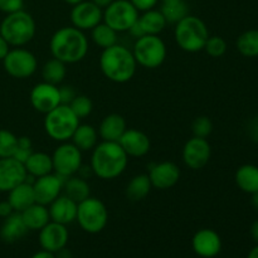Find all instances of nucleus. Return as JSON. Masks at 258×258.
<instances>
[{
    "mask_svg": "<svg viewBox=\"0 0 258 258\" xmlns=\"http://www.w3.org/2000/svg\"><path fill=\"white\" fill-rule=\"evenodd\" d=\"M127 164L128 156L118 143L101 141L91 154V170L93 175L103 180H112L122 175Z\"/></svg>",
    "mask_w": 258,
    "mask_h": 258,
    "instance_id": "obj_1",
    "label": "nucleus"
},
{
    "mask_svg": "<svg viewBox=\"0 0 258 258\" xmlns=\"http://www.w3.org/2000/svg\"><path fill=\"white\" fill-rule=\"evenodd\" d=\"M88 38L85 32L72 27L59 28L49 40L50 54L66 64H75L85 59L88 53Z\"/></svg>",
    "mask_w": 258,
    "mask_h": 258,
    "instance_id": "obj_2",
    "label": "nucleus"
},
{
    "mask_svg": "<svg viewBox=\"0 0 258 258\" xmlns=\"http://www.w3.org/2000/svg\"><path fill=\"white\" fill-rule=\"evenodd\" d=\"M98 63L103 76L115 83L128 82L135 76L138 68L133 50L118 43L102 49Z\"/></svg>",
    "mask_w": 258,
    "mask_h": 258,
    "instance_id": "obj_3",
    "label": "nucleus"
},
{
    "mask_svg": "<svg viewBox=\"0 0 258 258\" xmlns=\"http://www.w3.org/2000/svg\"><path fill=\"white\" fill-rule=\"evenodd\" d=\"M37 33L35 20L24 9L7 14L0 23V34L10 44V47H24Z\"/></svg>",
    "mask_w": 258,
    "mask_h": 258,
    "instance_id": "obj_4",
    "label": "nucleus"
},
{
    "mask_svg": "<svg viewBox=\"0 0 258 258\" xmlns=\"http://www.w3.org/2000/svg\"><path fill=\"white\" fill-rule=\"evenodd\" d=\"M174 38L180 49L188 53H198L204 49L209 30L206 23L196 15H186L174 28Z\"/></svg>",
    "mask_w": 258,
    "mask_h": 258,
    "instance_id": "obj_5",
    "label": "nucleus"
},
{
    "mask_svg": "<svg viewBox=\"0 0 258 258\" xmlns=\"http://www.w3.org/2000/svg\"><path fill=\"white\" fill-rule=\"evenodd\" d=\"M80 123V118L75 115L70 106L59 105L45 113L44 130L52 140L66 143L71 140Z\"/></svg>",
    "mask_w": 258,
    "mask_h": 258,
    "instance_id": "obj_6",
    "label": "nucleus"
},
{
    "mask_svg": "<svg viewBox=\"0 0 258 258\" xmlns=\"http://www.w3.org/2000/svg\"><path fill=\"white\" fill-rule=\"evenodd\" d=\"M133 54L138 66L154 70L165 62L168 49L165 42L159 35L146 34L135 40Z\"/></svg>",
    "mask_w": 258,
    "mask_h": 258,
    "instance_id": "obj_7",
    "label": "nucleus"
},
{
    "mask_svg": "<svg viewBox=\"0 0 258 258\" xmlns=\"http://www.w3.org/2000/svg\"><path fill=\"white\" fill-rule=\"evenodd\" d=\"M76 221L87 233H100L107 226L108 211L101 199L88 197L87 199L78 203Z\"/></svg>",
    "mask_w": 258,
    "mask_h": 258,
    "instance_id": "obj_8",
    "label": "nucleus"
},
{
    "mask_svg": "<svg viewBox=\"0 0 258 258\" xmlns=\"http://www.w3.org/2000/svg\"><path fill=\"white\" fill-rule=\"evenodd\" d=\"M139 10L130 0H113L107 8L103 9V23L116 30L117 33L128 32L131 27L138 22Z\"/></svg>",
    "mask_w": 258,
    "mask_h": 258,
    "instance_id": "obj_9",
    "label": "nucleus"
},
{
    "mask_svg": "<svg viewBox=\"0 0 258 258\" xmlns=\"http://www.w3.org/2000/svg\"><path fill=\"white\" fill-rule=\"evenodd\" d=\"M53 173L67 179L76 175L83 165L82 151L70 141L59 143L52 154Z\"/></svg>",
    "mask_w": 258,
    "mask_h": 258,
    "instance_id": "obj_10",
    "label": "nucleus"
},
{
    "mask_svg": "<svg viewBox=\"0 0 258 258\" xmlns=\"http://www.w3.org/2000/svg\"><path fill=\"white\" fill-rule=\"evenodd\" d=\"M5 72L18 80L29 78L37 72L38 59L30 50L23 47H15L9 50L3 59Z\"/></svg>",
    "mask_w": 258,
    "mask_h": 258,
    "instance_id": "obj_11",
    "label": "nucleus"
},
{
    "mask_svg": "<svg viewBox=\"0 0 258 258\" xmlns=\"http://www.w3.org/2000/svg\"><path fill=\"white\" fill-rule=\"evenodd\" d=\"M103 9L91 0H83L73 5L71 10V22L72 25L82 32L93 29L96 25L102 23Z\"/></svg>",
    "mask_w": 258,
    "mask_h": 258,
    "instance_id": "obj_12",
    "label": "nucleus"
},
{
    "mask_svg": "<svg viewBox=\"0 0 258 258\" xmlns=\"http://www.w3.org/2000/svg\"><path fill=\"white\" fill-rule=\"evenodd\" d=\"M183 161L191 170H201L209 163L212 156V146L207 139L193 136L183 148Z\"/></svg>",
    "mask_w": 258,
    "mask_h": 258,
    "instance_id": "obj_13",
    "label": "nucleus"
},
{
    "mask_svg": "<svg viewBox=\"0 0 258 258\" xmlns=\"http://www.w3.org/2000/svg\"><path fill=\"white\" fill-rule=\"evenodd\" d=\"M29 100L30 105L37 112L45 115L57 106L62 105L59 96V86L52 85V83L44 82V81L37 83L30 91Z\"/></svg>",
    "mask_w": 258,
    "mask_h": 258,
    "instance_id": "obj_14",
    "label": "nucleus"
},
{
    "mask_svg": "<svg viewBox=\"0 0 258 258\" xmlns=\"http://www.w3.org/2000/svg\"><path fill=\"white\" fill-rule=\"evenodd\" d=\"M64 178L55 173L47 174L40 178H35L33 181L35 203L49 206L54 199H57L63 193Z\"/></svg>",
    "mask_w": 258,
    "mask_h": 258,
    "instance_id": "obj_15",
    "label": "nucleus"
},
{
    "mask_svg": "<svg viewBox=\"0 0 258 258\" xmlns=\"http://www.w3.org/2000/svg\"><path fill=\"white\" fill-rule=\"evenodd\" d=\"M38 239H39L42 249L57 253L60 249L66 248L70 239V233H68L67 226L50 221L40 229Z\"/></svg>",
    "mask_w": 258,
    "mask_h": 258,
    "instance_id": "obj_16",
    "label": "nucleus"
},
{
    "mask_svg": "<svg viewBox=\"0 0 258 258\" xmlns=\"http://www.w3.org/2000/svg\"><path fill=\"white\" fill-rule=\"evenodd\" d=\"M27 170L24 164L17 159L2 158L0 159V193H8L27 180Z\"/></svg>",
    "mask_w": 258,
    "mask_h": 258,
    "instance_id": "obj_17",
    "label": "nucleus"
},
{
    "mask_svg": "<svg viewBox=\"0 0 258 258\" xmlns=\"http://www.w3.org/2000/svg\"><path fill=\"white\" fill-rule=\"evenodd\" d=\"M180 169L173 161H161V163L154 164L149 170V178H150L153 188L159 190H166L176 185L180 179Z\"/></svg>",
    "mask_w": 258,
    "mask_h": 258,
    "instance_id": "obj_18",
    "label": "nucleus"
},
{
    "mask_svg": "<svg viewBox=\"0 0 258 258\" xmlns=\"http://www.w3.org/2000/svg\"><path fill=\"white\" fill-rule=\"evenodd\" d=\"M191 247L196 254L203 258L217 257L222 251V238L216 231L209 228L199 229L191 239Z\"/></svg>",
    "mask_w": 258,
    "mask_h": 258,
    "instance_id": "obj_19",
    "label": "nucleus"
},
{
    "mask_svg": "<svg viewBox=\"0 0 258 258\" xmlns=\"http://www.w3.org/2000/svg\"><path fill=\"white\" fill-rule=\"evenodd\" d=\"M118 144L128 158H143L149 154L151 148L149 136L138 128H127L118 140Z\"/></svg>",
    "mask_w": 258,
    "mask_h": 258,
    "instance_id": "obj_20",
    "label": "nucleus"
},
{
    "mask_svg": "<svg viewBox=\"0 0 258 258\" xmlns=\"http://www.w3.org/2000/svg\"><path fill=\"white\" fill-rule=\"evenodd\" d=\"M77 208L78 203H76L75 201L68 198L64 194H60L57 199H54L48 206L50 221L64 224V226L73 223L77 218Z\"/></svg>",
    "mask_w": 258,
    "mask_h": 258,
    "instance_id": "obj_21",
    "label": "nucleus"
},
{
    "mask_svg": "<svg viewBox=\"0 0 258 258\" xmlns=\"http://www.w3.org/2000/svg\"><path fill=\"white\" fill-rule=\"evenodd\" d=\"M126 130H127V126H126L125 118L118 113H110L103 117L97 131L102 141L118 143Z\"/></svg>",
    "mask_w": 258,
    "mask_h": 258,
    "instance_id": "obj_22",
    "label": "nucleus"
},
{
    "mask_svg": "<svg viewBox=\"0 0 258 258\" xmlns=\"http://www.w3.org/2000/svg\"><path fill=\"white\" fill-rule=\"evenodd\" d=\"M8 202L13 207L14 212L22 213L23 211L35 203L34 190H33V183L28 181V179L12 190L8 191Z\"/></svg>",
    "mask_w": 258,
    "mask_h": 258,
    "instance_id": "obj_23",
    "label": "nucleus"
},
{
    "mask_svg": "<svg viewBox=\"0 0 258 258\" xmlns=\"http://www.w3.org/2000/svg\"><path fill=\"white\" fill-rule=\"evenodd\" d=\"M28 228L24 224L22 214L14 212L9 217L4 218L3 226L0 228V238L7 243H14L27 234Z\"/></svg>",
    "mask_w": 258,
    "mask_h": 258,
    "instance_id": "obj_24",
    "label": "nucleus"
},
{
    "mask_svg": "<svg viewBox=\"0 0 258 258\" xmlns=\"http://www.w3.org/2000/svg\"><path fill=\"white\" fill-rule=\"evenodd\" d=\"M24 168L28 175L34 179L53 173L52 155L44 151H33L25 160Z\"/></svg>",
    "mask_w": 258,
    "mask_h": 258,
    "instance_id": "obj_25",
    "label": "nucleus"
},
{
    "mask_svg": "<svg viewBox=\"0 0 258 258\" xmlns=\"http://www.w3.org/2000/svg\"><path fill=\"white\" fill-rule=\"evenodd\" d=\"M234 181L239 190L246 194H253L258 191V166L253 164H243L234 174Z\"/></svg>",
    "mask_w": 258,
    "mask_h": 258,
    "instance_id": "obj_26",
    "label": "nucleus"
},
{
    "mask_svg": "<svg viewBox=\"0 0 258 258\" xmlns=\"http://www.w3.org/2000/svg\"><path fill=\"white\" fill-rule=\"evenodd\" d=\"M20 214L28 231H40L45 224L50 222L48 207L39 203L32 204Z\"/></svg>",
    "mask_w": 258,
    "mask_h": 258,
    "instance_id": "obj_27",
    "label": "nucleus"
},
{
    "mask_svg": "<svg viewBox=\"0 0 258 258\" xmlns=\"http://www.w3.org/2000/svg\"><path fill=\"white\" fill-rule=\"evenodd\" d=\"M98 131L90 123H80L71 138V143L77 146L82 153L92 151L98 144Z\"/></svg>",
    "mask_w": 258,
    "mask_h": 258,
    "instance_id": "obj_28",
    "label": "nucleus"
},
{
    "mask_svg": "<svg viewBox=\"0 0 258 258\" xmlns=\"http://www.w3.org/2000/svg\"><path fill=\"white\" fill-rule=\"evenodd\" d=\"M138 22L145 35H159L168 25L163 13L160 12V9H155V8L143 12V14L139 15Z\"/></svg>",
    "mask_w": 258,
    "mask_h": 258,
    "instance_id": "obj_29",
    "label": "nucleus"
},
{
    "mask_svg": "<svg viewBox=\"0 0 258 258\" xmlns=\"http://www.w3.org/2000/svg\"><path fill=\"white\" fill-rule=\"evenodd\" d=\"M63 194L75 201L76 203H81L82 201L91 197V188L88 181L80 175L70 176L64 180L63 185Z\"/></svg>",
    "mask_w": 258,
    "mask_h": 258,
    "instance_id": "obj_30",
    "label": "nucleus"
},
{
    "mask_svg": "<svg viewBox=\"0 0 258 258\" xmlns=\"http://www.w3.org/2000/svg\"><path fill=\"white\" fill-rule=\"evenodd\" d=\"M151 189L153 185L148 174H138L126 185V197L133 202H140L149 196Z\"/></svg>",
    "mask_w": 258,
    "mask_h": 258,
    "instance_id": "obj_31",
    "label": "nucleus"
},
{
    "mask_svg": "<svg viewBox=\"0 0 258 258\" xmlns=\"http://www.w3.org/2000/svg\"><path fill=\"white\" fill-rule=\"evenodd\" d=\"M67 76V64L57 58L47 60L42 67V78L44 82L52 85H60Z\"/></svg>",
    "mask_w": 258,
    "mask_h": 258,
    "instance_id": "obj_32",
    "label": "nucleus"
},
{
    "mask_svg": "<svg viewBox=\"0 0 258 258\" xmlns=\"http://www.w3.org/2000/svg\"><path fill=\"white\" fill-rule=\"evenodd\" d=\"M117 34L118 33L116 30H113L103 22L91 29V39L97 47L102 48V49L117 44Z\"/></svg>",
    "mask_w": 258,
    "mask_h": 258,
    "instance_id": "obj_33",
    "label": "nucleus"
},
{
    "mask_svg": "<svg viewBox=\"0 0 258 258\" xmlns=\"http://www.w3.org/2000/svg\"><path fill=\"white\" fill-rule=\"evenodd\" d=\"M237 50L246 58L258 57V29H249L242 33L236 42Z\"/></svg>",
    "mask_w": 258,
    "mask_h": 258,
    "instance_id": "obj_34",
    "label": "nucleus"
},
{
    "mask_svg": "<svg viewBox=\"0 0 258 258\" xmlns=\"http://www.w3.org/2000/svg\"><path fill=\"white\" fill-rule=\"evenodd\" d=\"M160 12L163 13L168 24L175 25L183 18L189 15V8L184 0H175V2L163 3L160 7Z\"/></svg>",
    "mask_w": 258,
    "mask_h": 258,
    "instance_id": "obj_35",
    "label": "nucleus"
},
{
    "mask_svg": "<svg viewBox=\"0 0 258 258\" xmlns=\"http://www.w3.org/2000/svg\"><path fill=\"white\" fill-rule=\"evenodd\" d=\"M68 106L80 120L88 117L93 111L92 100L85 95H77Z\"/></svg>",
    "mask_w": 258,
    "mask_h": 258,
    "instance_id": "obj_36",
    "label": "nucleus"
},
{
    "mask_svg": "<svg viewBox=\"0 0 258 258\" xmlns=\"http://www.w3.org/2000/svg\"><path fill=\"white\" fill-rule=\"evenodd\" d=\"M18 138L9 130L0 128V159L12 158L17 148Z\"/></svg>",
    "mask_w": 258,
    "mask_h": 258,
    "instance_id": "obj_37",
    "label": "nucleus"
},
{
    "mask_svg": "<svg viewBox=\"0 0 258 258\" xmlns=\"http://www.w3.org/2000/svg\"><path fill=\"white\" fill-rule=\"evenodd\" d=\"M203 50H206L207 54L211 57L219 58L227 52V42L219 35H209Z\"/></svg>",
    "mask_w": 258,
    "mask_h": 258,
    "instance_id": "obj_38",
    "label": "nucleus"
},
{
    "mask_svg": "<svg viewBox=\"0 0 258 258\" xmlns=\"http://www.w3.org/2000/svg\"><path fill=\"white\" fill-rule=\"evenodd\" d=\"M191 133L197 138L207 139L213 133V122L208 116H199L191 123Z\"/></svg>",
    "mask_w": 258,
    "mask_h": 258,
    "instance_id": "obj_39",
    "label": "nucleus"
},
{
    "mask_svg": "<svg viewBox=\"0 0 258 258\" xmlns=\"http://www.w3.org/2000/svg\"><path fill=\"white\" fill-rule=\"evenodd\" d=\"M33 153V143L28 136H20L18 138L17 148H15L14 155L13 158L17 159L18 161L24 164L25 160L30 156V154Z\"/></svg>",
    "mask_w": 258,
    "mask_h": 258,
    "instance_id": "obj_40",
    "label": "nucleus"
},
{
    "mask_svg": "<svg viewBox=\"0 0 258 258\" xmlns=\"http://www.w3.org/2000/svg\"><path fill=\"white\" fill-rule=\"evenodd\" d=\"M24 8V0H0V12L5 14L19 12Z\"/></svg>",
    "mask_w": 258,
    "mask_h": 258,
    "instance_id": "obj_41",
    "label": "nucleus"
},
{
    "mask_svg": "<svg viewBox=\"0 0 258 258\" xmlns=\"http://www.w3.org/2000/svg\"><path fill=\"white\" fill-rule=\"evenodd\" d=\"M59 96L62 105H70L73 98L77 96V93L72 86H62V87H59Z\"/></svg>",
    "mask_w": 258,
    "mask_h": 258,
    "instance_id": "obj_42",
    "label": "nucleus"
},
{
    "mask_svg": "<svg viewBox=\"0 0 258 258\" xmlns=\"http://www.w3.org/2000/svg\"><path fill=\"white\" fill-rule=\"evenodd\" d=\"M133 3L134 7L139 10V12H146V10L154 9L160 0H130Z\"/></svg>",
    "mask_w": 258,
    "mask_h": 258,
    "instance_id": "obj_43",
    "label": "nucleus"
},
{
    "mask_svg": "<svg viewBox=\"0 0 258 258\" xmlns=\"http://www.w3.org/2000/svg\"><path fill=\"white\" fill-rule=\"evenodd\" d=\"M13 213H14V209L10 206L8 199L4 202H0V218H7V217H9Z\"/></svg>",
    "mask_w": 258,
    "mask_h": 258,
    "instance_id": "obj_44",
    "label": "nucleus"
},
{
    "mask_svg": "<svg viewBox=\"0 0 258 258\" xmlns=\"http://www.w3.org/2000/svg\"><path fill=\"white\" fill-rule=\"evenodd\" d=\"M10 50V44L4 39L2 34H0V60H3L5 58V55L9 53Z\"/></svg>",
    "mask_w": 258,
    "mask_h": 258,
    "instance_id": "obj_45",
    "label": "nucleus"
},
{
    "mask_svg": "<svg viewBox=\"0 0 258 258\" xmlns=\"http://www.w3.org/2000/svg\"><path fill=\"white\" fill-rule=\"evenodd\" d=\"M249 233H251V237L252 239H253L254 243L258 244V219L252 223L251 229H249Z\"/></svg>",
    "mask_w": 258,
    "mask_h": 258,
    "instance_id": "obj_46",
    "label": "nucleus"
},
{
    "mask_svg": "<svg viewBox=\"0 0 258 258\" xmlns=\"http://www.w3.org/2000/svg\"><path fill=\"white\" fill-rule=\"evenodd\" d=\"M32 258H57V257H55V254L52 253V252H48L45 251V249H42V251L35 252V253L32 256Z\"/></svg>",
    "mask_w": 258,
    "mask_h": 258,
    "instance_id": "obj_47",
    "label": "nucleus"
},
{
    "mask_svg": "<svg viewBox=\"0 0 258 258\" xmlns=\"http://www.w3.org/2000/svg\"><path fill=\"white\" fill-rule=\"evenodd\" d=\"M91 2L95 3V4L97 5V7H100L101 9H105V8H107L113 0H91Z\"/></svg>",
    "mask_w": 258,
    "mask_h": 258,
    "instance_id": "obj_48",
    "label": "nucleus"
},
{
    "mask_svg": "<svg viewBox=\"0 0 258 258\" xmlns=\"http://www.w3.org/2000/svg\"><path fill=\"white\" fill-rule=\"evenodd\" d=\"M251 206L258 212V191L251 194Z\"/></svg>",
    "mask_w": 258,
    "mask_h": 258,
    "instance_id": "obj_49",
    "label": "nucleus"
},
{
    "mask_svg": "<svg viewBox=\"0 0 258 258\" xmlns=\"http://www.w3.org/2000/svg\"><path fill=\"white\" fill-rule=\"evenodd\" d=\"M247 258H258V244H256V246L248 252V256H247Z\"/></svg>",
    "mask_w": 258,
    "mask_h": 258,
    "instance_id": "obj_50",
    "label": "nucleus"
},
{
    "mask_svg": "<svg viewBox=\"0 0 258 258\" xmlns=\"http://www.w3.org/2000/svg\"><path fill=\"white\" fill-rule=\"evenodd\" d=\"M66 3H67V4H70V5H76V4H78V3H81V2H83V0H64Z\"/></svg>",
    "mask_w": 258,
    "mask_h": 258,
    "instance_id": "obj_51",
    "label": "nucleus"
},
{
    "mask_svg": "<svg viewBox=\"0 0 258 258\" xmlns=\"http://www.w3.org/2000/svg\"><path fill=\"white\" fill-rule=\"evenodd\" d=\"M161 2V4H163V3H170V2H175V0H160Z\"/></svg>",
    "mask_w": 258,
    "mask_h": 258,
    "instance_id": "obj_52",
    "label": "nucleus"
}]
</instances>
